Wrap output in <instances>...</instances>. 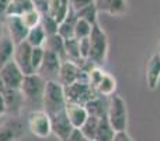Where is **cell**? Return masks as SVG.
Segmentation results:
<instances>
[{"label": "cell", "mask_w": 160, "mask_h": 141, "mask_svg": "<svg viewBox=\"0 0 160 141\" xmlns=\"http://www.w3.org/2000/svg\"><path fill=\"white\" fill-rule=\"evenodd\" d=\"M66 96H65V88L58 80H48L45 85L44 99H42V107L49 116L63 111L66 109Z\"/></svg>", "instance_id": "1"}, {"label": "cell", "mask_w": 160, "mask_h": 141, "mask_svg": "<svg viewBox=\"0 0 160 141\" xmlns=\"http://www.w3.org/2000/svg\"><path fill=\"white\" fill-rule=\"evenodd\" d=\"M90 40V52H88V59L97 67H101L105 62L108 55V37L105 31L100 27L98 23L93 25L91 34L88 37Z\"/></svg>", "instance_id": "2"}, {"label": "cell", "mask_w": 160, "mask_h": 141, "mask_svg": "<svg viewBox=\"0 0 160 141\" xmlns=\"http://www.w3.org/2000/svg\"><path fill=\"white\" fill-rule=\"evenodd\" d=\"M107 117L114 131H125L128 127V110L127 103L122 96L114 93L110 96V103L107 107Z\"/></svg>", "instance_id": "3"}, {"label": "cell", "mask_w": 160, "mask_h": 141, "mask_svg": "<svg viewBox=\"0 0 160 141\" xmlns=\"http://www.w3.org/2000/svg\"><path fill=\"white\" fill-rule=\"evenodd\" d=\"M45 85H47V80L44 78H41L38 73H30V75H24L20 90L24 95L25 102L32 103V105L38 103V105L42 106Z\"/></svg>", "instance_id": "4"}, {"label": "cell", "mask_w": 160, "mask_h": 141, "mask_svg": "<svg viewBox=\"0 0 160 141\" xmlns=\"http://www.w3.org/2000/svg\"><path fill=\"white\" fill-rule=\"evenodd\" d=\"M63 88L68 102L79 103V105L83 106L87 105L90 100L96 99L98 96V93L91 88L87 80H78V82L72 83L69 86H63Z\"/></svg>", "instance_id": "5"}, {"label": "cell", "mask_w": 160, "mask_h": 141, "mask_svg": "<svg viewBox=\"0 0 160 141\" xmlns=\"http://www.w3.org/2000/svg\"><path fill=\"white\" fill-rule=\"evenodd\" d=\"M28 130L38 138H47L52 134V126H51V117L47 111L32 110L28 114Z\"/></svg>", "instance_id": "6"}, {"label": "cell", "mask_w": 160, "mask_h": 141, "mask_svg": "<svg viewBox=\"0 0 160 141\" xmlns=\"http://www.w3.org/2000/svg\"><path fill=\"white\" fill-rule=\"evenodd\" d=\"M61 65H62V59L59 58L56 54L45 50L42 64H41V67L38 68V71H37L35 73H38L41 78H44L47 82L48 80H58L59 71H61Z\"/></svg>", "instance_id": "7"}, {"label": "cell", "mask_w": 160, "mask_h": 141, "mask_svg": "<svg viewBox=\"0 0 160 141\" xmlns=\"http://www.w3.org/2000/svg\"><path fill=\"white\" fill-rule=\"evenodd\" d=\"M25 134L21 117L10 116L0 124V141H18Z\"/></svg>", "instance_id": "8"}, {"label": "cell", "mask_w": 160, "mask_h": 141, "mask_svg": "<svg viewBox=\"0 0 160 141\" xmlns=\"http://www.w3.org/2000/svg\"><path fill=\"white\" fill-rule=\"evenodd\" d=\"M78 80H87L88 82V75L86 72H83L82 68L78 64H75V62L62 61L58 82L62 86H69L72 83L78 82Z\"/></svg>", "instance_id": "9"}, {"label": "cell", "mask_w": 160, "mask_h": 141, "mask_svg": "<svg viewBox=\"0 0 160 141\" xmlns=\"http://www.w3.org/2000/svg\"><path fill=\"white\" fill-rule=\"evenodd\" d=\"M51 117V126H52V134H55L61 141H66L72 136V133L76 130L72 126L69 117L66 114V109L63 111H59L56 114H52Z\"/></svg>", "instance_id": "10"}, {"label": "cell", "mask_w": 160, "mask_h": 141, "mask_svg": "<svg viewBox=\"0 0 160 141\" xmlns=\"http://www.w3.org/2000/svg\"><path fill=\"white\" fill-rule=\"evenodd\" d=\"M0 78H2L6 89H20L22 85L24 73L18 68V65L14 62V59H11L0 69Z\"/></svg>", "instance_id": "11"}, {"label": "cell", "mask_w": 160, "mask_h": 141, "mask_svg": "<svg viewBox=\"0 0 160 141\" xmlns=\"http://www.w3.org/2000/svg\"><path fill=\"white\" fill-rule=\"evenodd\" d=\"M3 99H4V105H6V113L8 116H14V117H20L21 110L24 107V95L20 89H4L3 92Z\"/></svg>", "instance_id": "12"}, {"label": "cell", "mask_w": 160, "mask_h": 141, "mask_svg": "<svg viewBox=\"0 0 160 141\" xmlns=\"http://www.w3.org/2000/svg\"><path fill=\"white\" fill-rule=\"evenodd\" d=\"M31 52H32V47L27 41L21 42L18 45H14L13 59L18 65V68L22 71L24 75L35 73L32 69V65H31Z\"/></svg>", "instance_id": "13"}, {"label": "cell", "mask_w": 160, "mask_h": 141, "mask_svg": "<svg viewBox=\"0 0 160 141\" xmlns=\"http://www.w3.org/2000/svg\"><path fill=\"white\" fill-rule=\"evenodd\" d=\"M7 28H8V34H10V40L13 41L14 45H18L27 40L30 30L24 25L21 17L18 16L7 17Z\"/></svg>", "instance_id": "14"}, {"label": "cell", "mask_w": 160, "mask_h": 141, "mask_svg": "<svg viewBox=\"0 0 160 141\" xmlns=\"http://www.w3.org/2000/svg\"><path fill=\"white\" fill-rule=\"evenodd\" d=\"M160 83V55L153 54L146 64V85L150 90H156Z\"/></svg>", "instance_id": "15"}, {"label": "cell", "mask_w": 160, "mask_h": 141, "mask_svg": "<svg viewBox=\"0 0 160 141\" xmlns=\"http://www.w3.org/2000/svg\"><path fill=\"white\" fill-rule=\"evenodd\" d=\"M66 114H68V117H69L72 126L76 130H79V128L84 124V122L88 117L87 109H86L84 106L79 105V103H72V102L66 103Z\"/></svg>", "instance_id": "16"}, {"label": "cell", "mask_w": 160, "mask_h": 141, "mask_svg": "<svg viewBox=\"0 0 160 141\" xmlns=\"http://www.w3.org/2000/svg\"><path fill=\"white\" fill-rule=\"evenodd\" d=\"M98 11H105L111 16H122L127 11V0H96Z\"/></svg>", "instance_id": "17"}, {"label": "cell", "mask_w": 160, "mask_h": 141, "mask_svg": "<svg viewBox=\"0 0 160 141\" xmlns=\"http://www.w3.org/2000/svg\"><path fill=\"white\" fill-rule=\"evenodd\" d=\"M78 21V16H76V11L70 7L68 16L59 23L58 27V34L62 37L63 40H69L75 37V24Z\"/></svg>", "instance_id": "18"}, {"label": "cell", "mask_w": 160, "mask_h": 141, "mask_svg": "<svg viewBox=\"0 0 160 141\" xmlns=\"http://www.w3.org/2000/svg\"><path fill=\"white\" fill-rule=\"evenodd\" d=\"M44 50L56 54L62 61H66V51H65V40L58 33L52 35H47V41L44 44Z\"/></svg>", "instance_id": "19"}, {"label": "cell", "mask_w": 160, "mask_h": 141, "mask_svg": "<svg viewBox=\"0 0 160 141\" xmlns=\"http://www.w3.org/2000/svg\"><path fill=\"white\" fill-rule=\"evenodd\" d=\"M114 134H115V131L111 127L110 122H108L107 113H105L104 116H101L98 120V126H97L94 141H112Z\"/></svg>", "instance_id": "20"}, {"label": "cell", "mask_w": 160, "mask_h": 141, "mask_svg": "<svg viewBox=\"0 0 160 141\" xmlns=\"http://www.w3.org/2000/svg\"><path fill=\"white\" fill-rule=\"evenodd\" d=\"M117 89V79L111 73L105 72L102 79L100 80V83L97 85L96 92L98 93V96H112L114 92Z\"/></svg>", "instance_id": "21"}, {"label": "cell", "mask_w": 160, "mask_h": 141, "mask_svg": "<svg viewBox=\"0 0 160 141\" xmlns=\"http://www.w3.org/2000/svg\"><path fill=\"white\" fill-rule=\"evenodd\" d=\"M34 4L32 0H13L10 2L7 8V13H6V17H13V16H22L24 13L32 10Z\"/></svg>", "instance_id": "22"}, {"label": "cell", "mask_w": 160, "mask_h": 141, "mask_svg": "<svg viewBox=\"0 0 160 141\" xmlns=\"http://www.w3.org/2000/svg\"><path fill=\"white\" fill-rule=\"evenodd\" d=\"M14 55V44L10 40V37L0 40V69L4 67L7 62L13 59Z\"/></svg>", "instance_id": "23"}, {"label": "cell", "mask_w": 160, "mask_h": 141, "mask_svg": "<svg viewBox=\"0 0 160 141\" xmlns=\"http://www.w3.org/2000/svg\"><path fill=\"white\" fill-rule=\"evenodd\" d=\"M25 41L31 45V47H44L45 41H47V33L45 30L41 27V24L35 28H31L28 31V35H27V40Z\"/></svg>", "instance_id": "24"}, {"label": "cell", "mask_w": 160, "mask_h": 141, "mask_svg": "<svg viewBox=\"0 0 160 141\" xmlns=\"http://www.w3.org/2000/svg\"><path fill=\"white\" fill-rule=\"evenodd\" d=\"M65 51H66V61H72L78 65L80 64L82 57L79 51V40H76L75 37L65 40Z\"/></svg>", "instance_id": "25"}, {"label": "cell", "mask_w": 160, "mask_h": 141, "mask_svg": "<svg viewBox=\"0 0 160 141\" xmlns=\"http://www.w3.org/2000/svg\"><path fill=\"white\" fill-rule=\"evenodd\" d=\"M98 120H100V117L88 116L87 120L84 122V124L79 128L80 133H82L86 138L94 141V136H96V131H97V126H98Z\"/></svg>", "instance_id": "26"}, {"label": "cell", "mask_w": 160, "mask_h": 141, "mask_svg": "<svg viewBox=\"0 0 160 141\" xmlns=\"http://www.w3.org/2000/svg\"><path fill=\"white\" fill-rule=\"evenodd\" d=\"M76 16H78V19H83L94 25L97 23V16H98V8H97V6H96V2L86 6V7H83L82 10L76 11Z\"/></svg>", "instance_id": "27"}, {"label": "cell", "mask_w": 160, "mask_h": 141, "mask_svg": "<svg viewBox=\"0 0 160 141\" xmlns=\"http://www.w3.org/2000/svg\"><path fill=\"white\" fill-rule=\"evenodd\" d=\"M84 107L87 109L88 116H96V117H101L107 113V107H104L102 105L101 96H97L96 99L90 100L87 105H84Z\"/></svg>", "instance_id": "28"}, {"label": "cell", "mask_w": 160, "mask_h": 141, "mask_svg": "<svg viewBox=\"0 0 160 141\" xmlns=\"http://www.w3.org/2000/svg\"><path fill=\"white\" fill-rule=\"evenodd\" d=\"M20 17H21L22 23H24V25L28 28V30L38 27V25L41 24V20H42V14L39 13V11H37L35 8L27 11V13H24L22 16H20Z\"/></svg>", "instance_id": "29"}, {"label": "cell", "mask_w": 160, "mask_h": 141, "mask_svg": "<svg viewBox=\"0 0 160 141\" xmlns=\"http://www.w3.org/2000/svg\"><path fill=\"white\" fill-rule=\"evenodd\" d=\"M91 28L93 24H90L88 21L83 19H78L75 24V38L76 40H83V38H88L91 34Z\"/></svg>", "instance_id": "30"}, {"label": "cell", "mask_w": 160, "mask_h": 141, "mask_svg": "<svg viewBox=\"0 0 160 141\" xmlns=\"http://www.w3.org/2000/svg\"><path fill=\"white\" fill-rule=\"evenodd\" d=\"M41 27L45 30L47 35H52V34L58 33V27H59V23L53 19L52 16L49 14H44L41 20Z\"/></svg>", "instance_id": "31"}, {"label": "cell", "mask_w": 160, "mask_h": 141, "mask_svg": "<svg viewBox=\"0 0 160 141\" xmlns=\"http://www.w3.org/2000/svg\"><path fill=\"white\" fill-rule=\"evenodd\" d=\"M44 54H45L44 47H34L32 48V52H31V65H32L34 72H37L38 68L41 67L42 59H44Z\"/></svg>", "instance_id": "32"}, {"label": "cell", "mask_w": 160, "mask_h": 141, "mask_svg": "<svg viewBox=\"0 0 160 141\" xmlns=\"http://www.w3.org/2000/svg\"><path fill=\"white\" fill-rule=\"evenodd\" d=\"M105 72L101 69L100 67H94L93 69L88 72V83H90V86L96 90L97 85L100 83V80L102 79V76H104Z\"/></svg>", "instance_id": "33"}, {"label": "cell", "mask_w": 160, "mask_h": 141, "mask_svg": "<svg viewBox=\"0 0 160 141\" xmlns=\"http://www.w3.org/2000/svg\"><path fill=\"white\" fill-rule=\"evenodd\" d=\"M79 51L82 59H88V52H90V40L83 38L79 40Z\"/></svg>", "instance_id": "34"}, {"label": "cell", "mask_w": 160, "mask_h": 141, "mask_svg": "<svg viewBox=\"0 0 160 141\" xmlns=\"http://www.w3.org/2000/svg\"><path fill=\"white\" fill-rule=\"evenodd\" d=\"M32 4L34 8L39 11L42 16L48 14V11H49V0H32Z\"/></svg>", "instance_id": "35"}, {"label": "cell", "mask_w": 160, "mask_h": 141, "mask_svg": "<svg viewBox=\"0 0 160 141\" xmlns=\"http://www.w3.org/2000/svg\"><path fill=\"white\" fill-rule=\"evenodd\" d=\"M94 2H96V0H70V7L75 11H79V10H82L83 7H86V6L91 4V3H94Z\"/></svg>", "instance_id": "36"}, {"label": "cell", "mask_w": 160, "mask_h": 141, "mask_svg": "<svg viewBox=\"0 0 160 141\" xmlns=\"http://www.w3.org/2000/svg\"><path fill=\"white\" fill-rule=\"evenodd\" d=\"M112 141H133V140L131 138V136L125 130V131H115Z\"/></svg>", "instance_id": "37"}, {"label": "cell", "mask_w": 160, "mask_h": 141, "mask_svg": "<svg viewBox=\"0 0 160 141\" xmlns=\"http://www.w3.org/2000/svg\"><path fill=\"white\" fill-rule=\"evenodd\" d=\"M66 141H91V140L86 138V137L83 136L82 133H80V130H75V131L72 133V136H70Z\"/></svg>", "instance_id": "38"}, {"label": "cell", "mask_w": 160, "mask_h": 141, "mask_svg": "<svg viewBox=\"0 0 160 141\" xmlns=\"http://www.w3.org/2000/svg\"><path fill=\"white\" fill-rule=\"evenodd\" d=\"M8 4H10V0H0V19H2V17H6Z\"/></svg>", "instance_id": "39"}, {"label": "cell", "mask_w": 160, "mask_h": 141, "mask_svg": "<svg viewBox=\"0 0 160 141\" xmlns=\"http://www.w3.org/2000/svg\"><path fill=\"white\" fill-rule=\"evenodd\" d=\"M6 114V105H4V99H3V95L0 93V116Z\"/></svg>", "instance_id": "40"}, {"label": "cell", "mask_w": 160, "mask_h": 141, "mask_svg": "<svg viewBox=\"0 0 160 141\" xmlns=\"http://www.w3.org/2000/svg\"><path fill=\"white\" fill-rule=\"evenodd\" d=\"M4 89H6V86H4V83H3L2 78H0V93H3V92H4Z\"/></svg>", "instance_id": "41"}, {"label": "cell", "mask_w": 160, "mask_h": 141, "mask_svg": "<svg viewBox=\"0 0 160 141\" xmlns=\"http://www.w3.org/2000/svg\"><path fill=\"white\" fill-rule=\"evenodd\" d=\"M0 38H2V20H0Z\"/></svg>", "instance_id": "42"}, {"label": "cell", "mask_w": 160, "mask_h": 141, "mask_svg": "<svg viewBox=\"0 0 160 141\" xmlns=\"http://www.w3.org/2000/svg\"><path fill=\"white\" fill-rule=\"evenodd\" d=\"M159 47H160V40H159Z\"/></svg>", "instance_id": "43"}, {"label": "cell", "mask_w": 160, "mask_h": 141, "mask_svg": "<svg viewBox=\"0 0 160 141\" xmlns=\"http://www.w3.org/2000/svg\"><path fill=\"white\" fill-rule=\"evenodd\" d=\"M10 2H13V0H10Z\"/></svg>", "instance_id": "44"}, {"label": "cell", "mask_w": 160, "mask_h": 141, "mask_svg": "<svg viewBox=\"0 0 160 141\" xmlns=\"http://www.w3.org/2000/svg\"><path fill=\"white\" fill-rule=\"evenodd\" d=\"M159 55H160V52H159Z\"/></svg>", "instance_id": "45"}]
</instances>
